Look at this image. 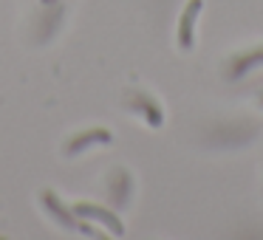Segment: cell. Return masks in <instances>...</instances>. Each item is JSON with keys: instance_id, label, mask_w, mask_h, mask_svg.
<instances>
[{"instance_id": "obj_5", "label": "cell", "mask_w": 263, "mask_h": 240, "mask_svg": "<svg viewBox=\"0 0 263 240\" xmlns=\"http://www.w3.org/2000/svg\"><path fill=\"white\" fill-rule=\"evenodd\" d=\"M110 138H114V136H110L108 130L97 127V130H85V133H80L77 138H71L65 150H68V153H80V150H85V147H88V144H97V142H99V144H108Z\"/></svg>"}, {"instance_id": "obj_2", "label": "cell", "mask_w": 263, "mask_h": 240, "mask_svg": "<svg viewBox=\"0 0 263 240\" xmlns=\"http://www.w3.org/2000/svg\"><path fill=\"white\" fill-rule=\"evenodd\" d=\"M201 6H204V0H190L181 12V20H178V46L184 51H190L195 43V20H198Z\"/></svg>"}, {"instance_id": "obj_1", "label": "cell", "mask_w": 263, "mask_h": 240, "mask_svg": "<svg viewBox=\"0 0 263 240\" xmlns=\"http://www.w3.org/2000/svg\"><path fill=\"white\" fill-rule=\"evenodd\" d=\"M74 215H77V217H85V221L102 223V226L108 229L114 237H122V234H125L122 221H119V217H116L110 209H105V206H97V204H77V206H74Z\"/></svg>"}, {"instance_id": "obj_4", "label": "cell", "mask_w": 263, "mask_h": 240, "mask_svg": "<svg viewBox=\"0 0 263 240\" xmlns=\"http://www.w3.org/2000/svg\"><path fill=\"white\" fill-rule=\"evenodd\" d=\"M263 63V46H257V48H252V51H246V54H238V57L229 63V76H240V74H246V71H252L255 65H260Z\"/></svg>"}, {"instance_id": "obj_3", "label": "cell", "mask_w": 263, "mask_h": 240, "mask_svg": "<svg viewBox=\"0 0 263 240\" xmlns=\"http://www.w3.org/2000/svg\"><path fill=\"white\" fill-rule=\"evenodd\" d=\"M40 198H43V206H46V209L51 212L54 217H57L60 226H65V229H77V215H74V209H65V206L57 201V195H54V192H43Z\"/></svg>"}, {"instance_id": "obj_6", "label": "cell", "mask_w": 263, "mask_h": 240, "mask_svg": "<svg viewBox=\"0 0 263 240\" xmlns=\"http://www.w3.org/2000/svg\"><path fill=\"white\" fill-rule=\"evenodd\" d=\"M130 105H133V108H142L144 119H147L153 127L161 125V108L153 102V99H147L144 93H130Z\"/></svg>"}, {"instance_id": "obj_7", "label": "cell", "mask_w": 263, "mask_h": 240, "mask_svg": "<svg viewBox=\"0 0 263 240\" xmlns=\"http://www.w3.org/2000/svg\"><path fill=\"white\" fill-rule=\"evenodd\" d=\"M260 102H263V99H260Z\"/></svg>"}]
</instances>
